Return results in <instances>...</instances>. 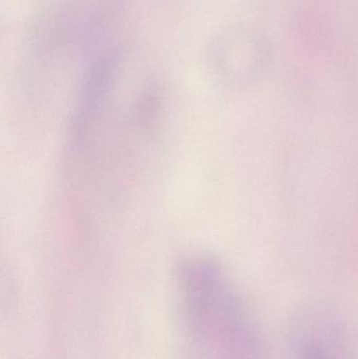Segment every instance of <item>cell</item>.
I'll return each mask as SVG.
<instances>
[{
    "mask_svg": "<svg viewBox=\"0 0 358 359\" xmlns=\"http://www.w3.org/2000/svg\"><path fill=\"white\" fill-rule=\"evenodd\" d=\"M181 318L199 359H265L260 335L224 266L187 255L177 269Z\"/></svg>",
    "mask_w": 358,
    "mask_h": 359,
    "instance_id": "obj_1",
    "label": "cell"
},
{
    "mask_svg": "<svg viewBox=\"0 0 358 359\" xmlns=\"http://www.w3.org/2000/svg\"><path fill=\"white\" fill-rule=\"evenodd\" d=\"M294 359H358L348 329L327 310L306 309L292 328Z\"/></svg>",
    "mask_w": 358,
    "mask_h": 359,
    "instance_id": "obj_2",
    "label": "cell"
}]
</instances>
